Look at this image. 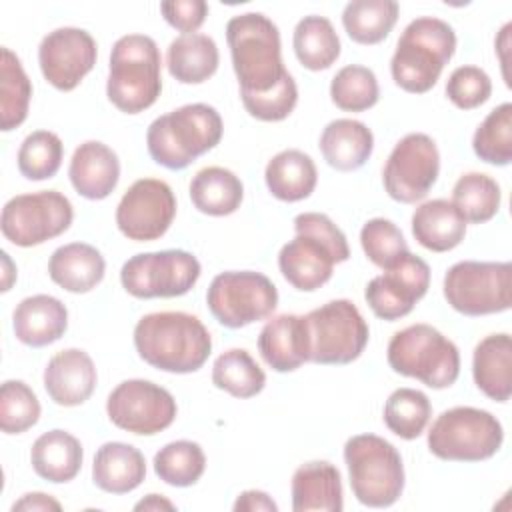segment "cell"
<instances>
[{
  "label": "cell",
  "mask_w": 512,
  "mask_h": 512,
  "mask_svg": "<svg viewBox=\"0 0 512 512\" xmlns=\"http://www.w3.org/2000/svg\"><path fill=\"white\" fill-rule=\"evenodd\" d=\"M138 356L152 368L190 374L204 366L212 352V336L198 316L188 312H152L134 326Z\"/></svg>",
  "instance_id": "1"
},
{
  "label": "cell",
  "mask_w": 512,
  "mask_h": 512,
  "mask_svg": "<svg viewBox=\"0 0 512 512\" xmlns=\"http://www.w3.org/2000/svg\"><path fill=\"white\" fill-rule=\"evenodd\" d=\"M296 236L280 248L278 268L300 292H314L332 278L334 264L350 258L344 232L322 212H302L294 218Z\"/></svg>",
  "instance_id": "2"
},
{
  "label": "cell",
  "mask_w": 512,
  "mask_h": 512,
  "mask_svg": "<svg viewBox=\"0 0 512 512\" xmlns=\"http://www.w3.org/2000/svg\"><path fill=\"white\" fill-rule=\"evenodd\" d=\"M226 40L242 96L266 94L290 74L282 62L278 26L260 12L238 14L226 24Z\"/></svg>",
  "instance_id": "3"
},
{
  "label": "cell",
  "mask_w": 512,
  "mask_h": 512,
  "mask_svg": "<svg viewBox=\"0 0 512 512\" xmlns=\"http://www.w3.org/2000/svg\"><path fill=\"white\" fill-rule=\"evenodd\" d=\"M224 132L216 108L196 102L158 116L146 130L152 160L168 170H184L198 156L212 150Z\"/></svg>",
  "instance_id": "4"
},
{
  "label": "cell",
  "mask_w": 512,
  "mask_h": 512,
  "mask_svg": "<svg viewBox=\"0 0 512 512\" xmlns=\"http://www.w3.org/2000/svg\"><path fill=\"white\" fill-rule=\"evenodd\" d=\"M456 52L454 28L434 16L414 18L398 38L390 72L396 86L412 94L428 92Z\"/></svg>",
  "instance_id": "5"
},
{
  "label": "cell",
  "mask_w": 512,
  "mask_h": 512,
  "mask_svg": "<svg viewBox=\"0 0 512 512\" xmlns=\"http://www.w3.org/2000/svg\"><path fill=\"white\" fill-rule=\"evenodd\" d=\"M162 92V58L156 42L146 34L118 38L110 52L106 96L126 114L150 108Z\"/></svg>",
  "instance_id": "6"
},
{
  "label": "cell",
  "mask_w": 512,
  "mask_h": 512,
  "mask_svg": "<svg viewBox=\"0 0 512 512\" xmlns=\"http://www.w3.org/2000/svg\"><path fill=\"white\" fill-rule=\"evenodd\" d=\"M344 462L356 500L368 508L392 506L404 490V464L394 444L376 434H356L344 444Z\"/></svg>",
  "instance_id": "7"
},
{
  "label": "cell",
  "mask_w": 512,
  "mask_h": 512,
  "mask_svg": "<svg viewBox=\"0 0 512 512\" xmlns=\"http://www.w3.org/2000/svg\"><path fill=\"white\" fill-rule=\"evenodd\" d=\"M386 358L396 374L416 378L434 390L452 386L460 374L456 344L430 324L398 330L388 342Z\"/></svg>",
  "instance_id": "8"
},
{
  "label": "cell",
  "mask_w": 512,
  "mask_h": 512,
  "mask_svg": "<svg viewBox=\"0 0 512 512\" xmlns=\"http://www.w3.org/2000/svg\"><path fill=\"white\" fill-rule=\"evenodd\" d=\"M504 440L500 420L488 410L454 406L444 410L428 430V450L448 462H480L492 458Z\"/></svg>",
  "instance_id": "9"
},
{
  "label": "cell",
  "mask_w": 512,
  "mask_h": 512,
  "mask_svg": "<svg viewBox=\"0 0 512 512\" xmlns=\"http://www.w3.org/2000/svg\"><path fill=\"white\" fill-rule=\"evenodd\" d=\"M512 264L462 260L444 276L446 302L464 316L506 312L512 306Z\"/></svg>",
  "instance_id": "10"
},
{
  "label": "cell",
  "mask_w": 512,
  "mask_h": 512,
  "mask_svg": "<svg viewBox=\"0 0 512 512\" xmlns=\"http://www.w3.org/2000/svg\"><path fill=\"white\" fill-rule=\"evenodd\" d=\"M306 326L314 364H350L360 358L370 336L358 306L346 298L310 310Z\"/></svg>",
  "instance_id": "11"
},
{
  "label": "cell",
  "mask_w": 512,
  "mask_h": 512,
  "mask_svg": "<svg viewBox=\"0 0 512 512\" xmlns=\"http://www.w3.org/2000/svg\"><path fill=\"white\" fill-rule=\"evenodd\" d=\"M206 304L222 326L236 330L266 320L278 306V290L260 272L228 270L210 282Z\"/></svg>",
  "instance_id": "12"
},
{
  "label": "cell",
  "mask_w": 512,
  "mask_h": 512,
  "mask_svg": "<svg viewBox=\"0 0 512 512\" xmlns=\"http://www.w3.org/2000/svg\"><path fill=\"white\" fill-rule=\"evenodd\" d=\"M74 220L72 202L58 190H40L10 198L0 214L4 238L30 248L66 232Z\"/></svg>",
  "instance_id": "13"
},
{
  "label": "cell",
  "mask_w": 512,
  "mask_h": 512,
  "mask_svg": "<svg viewBox=\"0 0 512 512\" xmlns=\"http://www.w3.org/2000/svg\"><path fill=\"white\" fill-rule=\"evenodd\" d=\"M200 262L186 250L142 252L128 258L120 270L124 290L134 298H176L194 288Z\"/></svg>",
  "instance_id": "14"
},
{
  "label": "cell",
  "mask_w": 512,
  "mask_h": 512,
  "mask_svg": "<svg viewBox=\"0 0 512 512\" xmlns=\"http://www.w3.org/2000/svg\"><path fill=\"white\" fill-rule=\"evenodd\" d=\"M438 172L440 154L436 142L428 134L410 132L396 142L384 164V190L396 202L414 204L430 192Z\"/></svg>",
  "instance_id": "15"
},
{
  "label": "cell",
  "mask_w": 512,
  "mask_h": 512,
  "mask_svg": "<svg viewBox=\"0 0 512 512\" xmlns=\"http://www.w3.org/2000/svg\"><path fill=\"white\" fill-rule=\"evenodd\" d=\"M176 412L174 396L166 388L142 378L120 382L106 400L110 422L138 436L166 430L174 422Z\"/></svg>",
  "instance_id": "16"
},
{
  "label": "cell",
  "mask_w": 512,
  "mask_h": 512,
  "mask_svg": "<svg viewBox=\"0 0 512 512\" xmlns=\"http://www.w3.org/2000/svg\"><path fill=\"white\" fill-rule=\"evenodd\" d=\"M176 216V196L160 178L136 180L116 208L118 230L134 242H152L164 236Z\"/></svg>",
  "instance_id": "17"
},
{
  "label": "cell",
  "mask_w": 512,
  "mask_h": 512,
  "mask_svg": "<svg viewBox=\"0 0 512 512\" xmlns=\"http://www.w3.org/2000/svg\"><path fill=\"white\" fill-rule=\"evenodd\" d=\"M428 286L430 266L408 250L368 282L364 298L378 318L394 322L412 312L414 304L426 296Z\"/></svg>",
  "instance_id": "18"
},
{
  "label": "cell",
  "mask_w": 512,
  "mask_h": 512,
  "mask_svg": "<svg viewBox=\"0 0 512 512\" xmlns=\"http://www.w3.org/2000/svg\"><path fill=\"white\" fill-rule=\"evenodd\" d=\"M98 58L96 40L90 32L64 26L48 32L38 46L42 76L56 90L70 92L94 68Z\"/></svg>",
  "instance_id": "19"
},
{
  "label": "cell",
  "mask_w": 512,
  "mask_h": 512,
  "mask_svg": "<svg viewBox=\"0 0 512 512\" xmlns=\"http://www.w3.org/2000/svg\"><path fill=\"white\" fill-rule=\"evenodd\" d=\"M96 366L80 348H66L54 354L44 368V388L58 406H78L96 388Z\"/></svg>",
  "instance_id": "20"
},
{
  "label": "cell",
  "mask_w": 512,
  "mask_h": 512,
  "mask_svg": "<svg viewBox=\"0 0 512 512\" xmlns=\"http://www.w3.org/2000/svg\"><path fill=\"white\" fill-rule=\"evenodd\" d=\"M264 362L276 372H292L310 362V340L306 316L278 314L264 324L258 336Z\"/></svg>",
  "instance_id": "21"
},
{
  "label": "cell",
  "mask_w": 512,
  "mask_h": 512,
  "mask_svg": "<svg viewBox=\"0 0 512 512\" xmlns=\"http://www.w3.org/2000/svg\"><path fill=\"white\" fill-rule=\"evenodd\" d=\"M68 176L80 196L88 200H104L118 186L120 160L104 142L88 140L74 150Z\"/></svg>",
  "instance_id": "22"
},
{
  "label": "cell",
  "mask_w": 512,
  "mask_h": 512,
  "mask_svg": "<svg viewBox=\"0 0 512 512\" xmlns=\"http://www.w3.org/2000/svg\"><path fill=\"white\" fill-rule=\"evenodd\" d=\"M12 328L22 344L42 348L64 336L68 328V310L50 294H34L14 308Z\"/></svg>",
  "instance_id": "23"
},
{
  "label": "cell",
  "mask_w": 512,
  "mask_h": 512,
  "mask_svg": "<svg viewBox=\"0 0 512 512\" xmlns=\"http://www.w3.org/2000/svg\"><path fill=\"white\" fill-rule=\"evenodd\" d=\"M290 492L294 512H340L344 508L340 470L326 460L298 466L292 474Z\"/></svg>",
  "instance_id": "24"
},
{
  "label": "cell",
  "mask_w": 512,
  "mask_h": 512,
  "mask_svg": "<svg viewBox=\"0 0 512 512\" xmlns=\"http://www.w3.org/2000/svg\"><path fill=\"white\" fill-rule=\"evenodd\" d=\"M472 376L478 390L494 402L512 394V338L506 332L482 338L472 354Z\"/></svg>",
  "instance_id": "25"
},
{
  "label": "cell",
  "mask_w": 512,
  "mask_h": 512,
  "mask_svg": "<svg viewBox=\"0 0 512 512\" xmlns=\"http://www.w3.org/2000/svg\"><path fill=\"white\" fill-rule=\"evenodd\" d=\"M146 478L144 454L126 442L102 444L92 462L94 484L108 494H126L136 490Z\"/></svg>",
  "instance_id": "26"
},
{
  "label": "cell",
  "mask_w": 512,
  "mask_h": 512,
  "mask_svg": "<svg viewBox=\"0 0 512 512\" xmlns=\"http://www.w3.org/2000/svg\"><path fill=\"white\" fill-rule=\"evenodd\" d=\"M106 272L104 256L86 242H70L56 248L48 260V274L60 288L84 294L96 288Z\"/></svg>",
  "instance_id": "27"
},
{
  "label": "cell",
  "mask_w": 512,
  "mask_h": 512,
  "mask_svg": "<svg viewBox=\"0 0 512 512\" xmlns=\"http://www.w3.org/2000/svg\"><path fill=\"white\" fill-rule=\"evenodd\" d=\"M318 146L328 166L340 172H352L362 168L372 156L374 134L360 120L338 118L326 124Z\"/></svg>",
  "instance_id": "28"
},
{
  "label": "cell",
  "mask_w": 512,
  "mask_h": 512,
  "mask_svg": "<svg viewBox=\"0 0 512 512\" xmlns=\"http://www.w3.org/2000/svg\"><path fill=\"white\" fill-rule=\"evenodd\" d=\"M412 234L426 250L448 252L464 240L466 220L450 200L434 198L414 210Z\"/></svg>",
  "instance_id": "29"
},
{
  "label": "cell",
  "mask_w": 512,
  "mask_h": 512,
  "mask_svg": "<svg viewBox=\"0 0 512 512\" xmlns=\"http://www.w3.org/2000/svg\"><path fill=\"white\" fill-rule=\"evenodd\" d=\"M84 452L76 436L66 430H50L38 436L30 450L34 472L54 484L70 482L82 468Z\"/></svg>",
  "instance_id": "30"
},
{
  "label": "cell",
  "mask_w": 512,
  "mask_h": 512,
  "mask_svg": "<svg viewBox=\"0 0 512 512\" xmlns=\"http://www.w3.org/2000/svg\"><path fill=\"white\" fill-rule=\"evenodd\" d=\"M270 194L282 202H298L308 198L318 182L314 160L302 150L288 148L272 156L264 170Z\"/></svg>",
  "instance_id": "31"
},
{
  "label": "cell",
  "mask_w": 512,
  "mask_h": 512,
  "mask_svg": "<svg viewBox=\"0 0 512 512\" xmlns=\"http://www.w3.org/2000/svg\"><path fill=\"white\" fill-rule=\"evenodd\" d=\"M220 54L216 42L206 34H182L166 52V66L172 78L182 84H202L218 70Z\"/></svg>",
  "instance_id": "32"
},
{
  "label": "cell",
  "mask_w": 512,
  "mask_h": 512,
  "mask_svg": "<svg viewBox=\"0 0 512 512\" xmlns=\"http://www.w3.org/2000/svg\"><path fill=\"white\" fill-rule=\"evenodd\" d=\"M242 198V180L228 168L206 166L190 180V200L202 214L228 216L240 208Z\"/></svg>",
  "instance_id": "33"
},
{
  "label": "cell",
  "mask_w": 512,
  "mask_h": 512,
  "mask_svg": "<svg viewBox=\"0 0 512 512\" xmlns=\"http://www.w3.org/2000/svg\"><path fill=\"white\" fill-rule=\"evenodd\" d=\"M292 46L298 62L308 70H326L340 56V38L332 22L324 16H304L292 36Z\"/></svg>",
  "instance_id": "34"
},
{
  "label": "cell",
  "mask_w": 512,
  "mask_h": 512,
  "mask_svg": "<svg viewBox=\"0 0 512 512\" xmlns=\"http://www.w3.org/2000/svg\"><path fill=\"white\" fill-rule=\"evenodd\" d=\"M398 12L400 6L394 0H352L344 6L342 26L354 42L370 46L390 34Z\"/></svg>",
  "instance_id": "35"
},
{
  "label": "cell",
  "mask_w": 512,
  "mask_h": 512,
  "mask_svg": "<svg viewBox=\"0 0 512 512\" xmlns=\"http://www.w3.org/2000/svg\"><path fill=\"white\" fill-rule=\"evenodd\" d=\"M30 98V78L26 76L20 58L4 46L0 60V128L4 132L18 128L26 120Z\"/></svg>",
  "instance_id": "36"
},
{
  "label": "cell",
  "mask_w": 512,
  "mask_h": 512,
  "mask_svg": "<svg viewBox=\"0 0 512 512\" xmlns=\"http://www.w3.org/2000/svg\"><path fill=\"white\" fill-rule=\"evenodd\" d=\"M212 384L236 398H252L262 392L266 374L248 350L230 348L214 360Z\"/></svg>",
  "instance_id": "37"
},
{
  "label": "cell",
  "mask_w": 512,
  "mask_h": 512,
  "mask_svg": "<svg viewBox=\"0 0 512 512\" xmlns=\"http://www.w3.org/2000/svg\"><path fill=\"white\" fill-rule=\"evenodd\" d=\"M500 200V186L492 176L482 172H468L456 180L450 202L460 210L466 222L482 224L496 216Z\"/></svg>",
  "instance_id": "38"
},
{
  "label": "cell",
  "mask_w": 512,
  "mask_h": 512,
  "mask_svg": "<svg viewBox=\"0 0 512 512\" xmlns=\"http://www.w3.org/2000/svg\"><path fill=\"white\" fill-rule=\"evenodd\" d=\"M152 464L162 482L176 488H186L196 484L204 474L206 456L200 444L192 440H176L160 448Z\"/></svg>",
  "instance_id": "39"
},
{
  "label": "cell",
  "mask_w": 512,
  "mask_h": 512,
  "mask_svg": "<svg viewBox=\"0 0 512 512\" xmlns=\"http://www.w3.org/2000/svg\"><path fill=\"white\" fill-rule=\"evenodd\" d=\"M474 154L492 166L512 162V104L504 102L488 112L472 136Z\"/></svg>",
  "instance_id": "40"
},
{
  "label": "cell",
  "mask_w": 512,
  "mask_h": 512,
  "mask_svg": "<svg viewBox=\"0 0 512 512\" xmlns=\"http://www.w3.org/2000/svg\"><path fill=\"white\" fill-rule=\"evenodd\" d=\"M430 416L432 404L428 396L414 388L394 390L384 404V424L404 440L418 438L428 426Z\"/></svg>",
  "instance_id": "41"
},
{
  "label": "cell",
  "mask_w": 512,
  "mask_h": 512,
  "mask_svg": "<svg viewBox=\"0 0 512 512\" xmlns=\"http://www.w3.org/2000/svg\"><path fill=\"white\" fill-rule=\"evenodd\" d=\"M332 102L346 112H364L380 98L376 74L360 64H348L330 82Z\"/></svg>",
  "instance_id": "42"
},
{
  "label": "cell",
  "mask_w": 512,
  "mask_h": 512,
  "mask_svg": "<svg viewBox=\"0 0 512 512\" xmlns=\"http://www.w3.org/2000/svg\"><path fill=\"white\" fill-rule=\"evenodd\" d=\"M62 158L64 144L60 136L50 130H36L18 148V170L28 180H46L60 170Z\"/></svg>",
  "instance_id": "43"
},
{
  "label": "cell",
  "mask_w": 512,
  "mask_h": 512,
  "mask_svg": "<svg viewBox=\"0 0 512 512\" xmlns=\"http://www.w3.org/2000/svg\"><path fill=\"white\" fill-rule=\"evenodd\" d=\"M40 418V402L22 380H6L0 388V428L4 434H22Z\"/></svg>",
  "instance_id": "44"
},
{
  "label": "cell",
  "mask_w": 512,
  "mask_h": 512,
  "mask_svg": "<svg viewBox=\"0 0 512 512\" xmlns=\"http://www.w3.org/2000/svg\"><path fill=\"white\" fill-rule=\"evenodd\" d=\"M360 244L368 260L382 270L408 252L402 230L386 218H370L360 230Z\"/></svg>",
  "instance_id": "45"
},
{
  "label": "cell",
  "mask_w": 512,
  "mask_h": 512,
  "mask_svg": "<svg viewBox=\"0 0 512 512\" xmlns=\"http://www.w3.org/2000/svg\"><path fill=\"white\" fill-rule=\"evenodd\" d=\"M490 94L492 80L478 66H458L448 76L446 96L460 110H474L482 106Z\"/></svg>",
  "instance_id": "46"
},
{
  "label": "cell",
  "mask_w": 512,
  "mask_h": 512,
  "mask_svg": "<svg viewBox=\"0 0 512 512\" xmlns=\"http://www.w3.org/2000/svg\"><path fill=\"white\" fill-rule=\"evenodd\" d=\"M298 102V88L292 78V74L286 76V80L266 92V94H256V96H242V104L246 112L262 122H280L288 118Z\"/></svg>",
  "instance_id": "47"
},
{
  "label": "cell",
  "mask_w": 512,
  "mask_h": 512,
  "mask_svg": "<svg viewBox=\"0 0 512 512\" xmlns=\"http://www.w3.org/2000/svg\"><path fill=\"white\" fill-rule=\"evenodd\" d=\"M160 12L172 28L184 34H194L208 16V4L204 0H172L162 2Z\"/></svg>",
  "instance_id": "48"
},
{
  "label": "cell",
  "mask_w": 512,
  "mask_h": 512,
  "mask_svg": "<svg viewBox=\"0 0 512 512\" xmlns=\"http://www.w3.org/2000/svg\"><path fill=\"white\" fill-rule=\"evenodd\" d=\"M232 508L234 512H276L278 504L262 490H244Z\"/></svg>",
  "instance_id": "49"
},
{
  "label": "cell",
  "mask_w": 512,
  "mask_h": 512,
  "mask_svg": "<svg viewBox=\"0 0 512 512\" xmlns=\"http://www.w3.org/2000/svg\"><path fill=\"white\" fill-rule=\"evenodd\" d=\"M16 510H26V512L56 510V512H58V510H62V504H60L56 498H52L50 494H44V492H28V494H24L18 502L12 504V512H16Z\"/></svg>",
  "instance_id": "50"
},
{
  "label": "cell",
  "mask_w": 512,
  "mask_h": 512,
  "mask_svg": "<svg viewBox=\"0 0 512 512\" xmlns=\"http://www.w3.org/2000/svg\"><path fill=\"white\" fill-rule=\"evenodd\" d=\"M174 508L176 506L162 494H148L134 506V510H174Z\"/></svg>",
  "instance_id": "51"
}]
</instances>
